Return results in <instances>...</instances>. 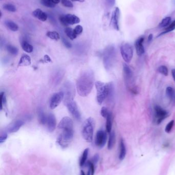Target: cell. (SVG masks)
Listing matches in <instances>:
<instances>
[{"label": "cell", "mask_w": 175, "mask_h": 175, "mask_svg": "<svg viewBox=\"0 0 175 175\" xmlns=\"http://www.w3.org/2000/svg\"><path fill=\"white\" fill-rule=\"evenodd\" d=\"M62 42H63V44L64 45V46L66 48H70L72 47V45L71 43L65 38H62Z\"/></svg>", "instance_id": "bcb514c9"}, {"label": "cell", "mask_w": 175, "mask_h": 175, "mask_svg": "<svg viewBox=\"0 0 175 175\" xmlns=\"http://www.w3.org/2000/svg\"><path fill=\"white\" fill-rule=\"evenodd\" d=\"M95 86L96 90V100L98 103L101 105L107 97L109 89L108 84L97 81L95 82Z\"/></svg>", "instance_id": "277c9868"}, {"label": "cell", "mask_w": 175, "mask_h": 175, "mask_svg": "<svg viewBox=\"0 0 175 175\" xmlns=\"http://www.w3.org/2000/svg\"><path fill=\"white\" fill-rule=\"evenodd\" d=\"M166 95L171 102L175 104V90L171 86H168L166 89Z\"/></svg>", "instance_id": "cb8c5ba5"}, {"label": "cell", "mask_w": 175, "mask_h": 175, "mask_svg": "<svg viewBox=\"0 0 175 175\" xmlns=\"http://www.w3.org/2000/svg\"><path fill=\"white\" fill-rule=\"evenodd\" d=\"M120 14V11L118 7H116L113 11L111 18L110 24L112 25L114 29L117 31L119 30V20Z\"/></svg>", "instance_id": "5bb4252c"}, {"label": "cell", "mask_w": 175, "mask_h": 175, "mask_svg": "<svg viewBox=\"0 0 175 175\" xmlns=\"http://www.w3.org/2000/svg\"><path fill=\"white\" fill-rule=\"evenodd\" d=\"M94 84V75L93 71L87 70L82 72L76 80V88L78 93L82 97L90 94Z\"/></svg>", "instance_id": "6da1fadb"}, {"label": "cell", "mask_w": 175, "mask_h": 175, "mask_svg": "<svg viewBox=\"0 0 175 175\" xmlns=\"http://www.w3.org/2000/svg\"><path fill=\"white\" fill-rule=\"evenodd\" d=\"M83 27L81 25H77L74 29V33L76 36H78V35H80V34L82 33L83 32Z\"/></svg>", "instance_id": "60d3db41"}, {"label": "cell", "mask_w": 175, "mask_h": 175, "mask_svg": "<svg viewBox=\"0 0 175 175\" xmlns=\"http://www.w3.org/2000/svg\"><path fill=\"white\" fill-rule=\"evenodd\" d=\"M64 31L66 36H68L71 40H74L77 37V36H76V34H74V30L71 28L70 27L66 28L64 30Z\"/></svg>", "instance_id": "4dcf8cb0"}, {"label": "cell", "mask_w": 175, "mask_h": 175, "mask_svg": "<svg viewBox=\"0 0 175 175\" xmlns=\"http://www.w3.org/2000/svg\"><path fill=\"white\" fill-rule=\"evenodd\" d=\"M64 99V94L61 91L54 94L50 100V106L51 109L56 108L60 104L62 100Z\"/></svg>", "instance_id": "4fadbf2b"}, {"label": "cell", "mask_w": 175, "mask_h": 175, "mask_svg": "<svg viewBox=\"0 0 175 175\" xmlns=\"http://www.w3.org/2000/svg\"><path fill=\"white\" fill-rule=\"evenodd\" d=\"M3 8L7 11L11 12H14L16 11V6L14 5L11 4H5L3 5Z\"/></svg>", "instance_id": "74e56055"}, {"label": "cell", "mask_w": 175, "mask_h": 175, "mask_svg": "<svg viewBox=\"0 0 175 175\" xmlns=\"http://www.w3.org/2000/svg\"><path fill=\"white\" fill-rule=\"evenodd\" d=\"M108 94L107 97L110 100H112L113 97H114V86L112 84V83H108Z\"/></svg>", "instance_id": "d590c367"}, {"label": "cell", "mask_w": 175, "mask_h": 175, "mask_svg": "<svg viewBox=\"0 0 175 175\" xmlns=\"http://www.w3.org/2000/svg\"><path fill=\"white\" fill-rule=\"evenodd\" d=\"M5 25L11 31L15 32V31H18L19 30V26H18V25L10 20L5 21Z\"/></svg>", "instance_id": "484cf974"}, {"label": "cell", "mask_w": 175, "mask_h": 175, "mask_svg": "<svg viewBox=\"0 0 175 175\" xmlns=\"http://www.w3.org/2000/svg\"><path fill=\"white\" fill-rule=\"evenodd\" d=\"M46 36L52 40H58L60 39V34L56 31H48L46 33Z\"/></svg>", "instance_id": "f546056e"}, {"label": "cell", "mask_w": 175, "mask_h": 175, "mask_svg": "<svg viewBox=\"0 0 175 175\" xmlns=\"http://www.w3.org/2000/svg\"><path fill=\"white\" fill-rule=\"evenodd\" d=\"M155 112V118L156 119V124H159L165 119L168 116L167 111L162 108L159 106H155L154 107Z\"/></svg>", "instance_id": "7c38bea8"}, {"label": "cell", "mask_w": 175, "mask_h": 175, "mask_svg": "<svg viewBox=\"0 0 175 175\" xmlns=\"http://www.w3.org/2000/svg\"><path fill=\"white\" fill-rule=\"evenodd\" d=\"M175 29V20L173 22L171 23V24L169 25L167 28L165 30V31L162 33H160L159 35L158 36H162V35H163L164 34H166V33H168V32H170L171 31H173L174 29Z\"/></svg>", "instance_id": "836d02e7"}, {"label": "cell", "mask_w": 175, "mask_h": 175, "mask_svg": "<svg viewBox=\"0 0 175 175\" xmlns=\"http://www.w3.org/2000/svg\"><path fill=\"white\" fill-rule=\"evenodd\" d=\"M59 20L61 24L64 26H68L70 25L76 24L80 22V19L77 16L72 14L61 15L59 17Z\"/></svg>", "instance_id": "52a82bcc"}, {"label": "cell", "mask_w": 175, "mask_h": 175, "mask_svg": "<svg viewBox=\"0 0 175 175\" xmlns=\"http://www.w3.org/2000/svg\"><path fill=\"white\" fill-rule=\"evenodd\" d=\"M94 122V120L92 118L89 117L86 120L83 124L82 136L87 142H92L93 140Z\"/></svg>", "instance_id": "3957f363"}, {"label": "cell", "mask_w": 175, "mask_h": 175, "mask_svg": "<svg viewBox=\"0 0 175 175\" xmlns=\"http://www.w3.org/2000/svg\"><path fill=\"white\" fill-rule=\"evenodd\" d=\"M116 60V50L113 46L106 48L103 53V62L104 68L109 71L112 68Z\"/></svg>", "instance_id": "7a4b0ae2"}, {"label": "cell", "mask_w": 175, "mask_h": 175, "mask_svg": "<svg viewBox=\"0 0 175 175\" xmlns=\"http://www.w3.org/2000/svg\"><path fill=\"white\" fill-rule=\"evenodd\" d=\"M32 62L30 57L27 54H24L20 58L18 66H30Z\"/></svg>", "instance_id": "44dd1931"}, {"label": "cell", "mask_w": 175, "mask_h": 175, "mask_svg": "<svg viewBox=\"0 0 175 175\" xmlns=\"http://www.w3.org/2000/svg\"><path fill=\"white\" fill-rule=\"evenodd\" d=\"M21 46L23 50L27 53H31L34 50V48L32 45L30 44L28 42L25 40H23L21 42Z\"/></svg>", "instance_id": "4316f807"}, {"label": "cell", "mask_w": 175, "mask_h": 175, "mask_svg": "<svg viewBox=\"0 0 175 175\" xmlns=\"http://www.w3.org/2000/svg\"><path fill=\"white\" fill-rule=\"evenodd\" d=\"M107 139V136L106 132L103 130H99L97 132L95 138V144L100 148L105 146Z\"/></svg>", "instance_id": "30bf717a"}, {"label": "cell", "mask_w": 175, "mask_h": 175, "mask_svg": "<svg viewBox=\"0 0 175 175\" xmlns=\"http://www.w3.org/2000/svg\"><path fill=\"white\" fill-rule=\"evenodd\" d=\"M80 175H86L84 173V172L83 171H81V173H80Z\"/></svg>", "instance_id": "db71d44e"}, {"label": "cell", "mask_w": 175, "mask_h": 175, "mask_svg": "<svg viewBox=\"0 0 175 175\" xmlns=\"http://www.w3.org/2000/svg\"><path fill=\"white\" fill-rule=\"evenodd\" d=\"M41 4L43 6L49 8H54L56 7V5L52 2L50 0H40Z\"/></svg>", "instance_id": "e575fe53"}, {"label": "cell", "mask_w": 175, "mask_h": 175, "mask_svg": "<svg viewBox=\"0 0 175 175\" xmlns=\"http://www.w3.org/2000/svg\"><path fill=\"white\" fill-rule=\"evenodd\" d=\"M89 152V149H86L83 152L82 155L81 156V158L80 160V166L81 167L84 166L86 162V160L88 159V155Z\"/></svg>", "instance_id": "f1b7e54d"}, {"label": "cell", "mask_w": 175, "mask_h": 175, "mask_svg": "<svg viewBox=\"0 0 175 175\" xmlns=\"http://www.w3.org/2000/svg\"><path fill=\"white\" fill-rule=\"evenodd\" d=\"M32 15L42 22H45L47 19V14L40 9H37L34 10Z\"/></svg>", "instance_id": "d6986e66"}, {"label": "cell", "mask_w": 175, "mask_h": 175, "mask_svg": "<svg viewBox=\"0 0 175 175\" xmlns=\"http://www.w3.org/2000/svg\"><path fill=\"white\" fill-rule=\"evenodd\" d=\"M87 164H88V175H94V163H92L91 161H88Z\"/></svg>", "instance_id": "f35d334b"}, {"label": "cell", "mask_w": 175, "mask_h": 175, "mask_svg": "<svg viewBox=\"0 0 175 175\" xmlns=\"http://www.w3.org/2000/svg\"><path fill=\"white\" fill-rule=\"evenodd\" d=\"M144 40V37H141V38H139L136 41L135 48L136 49V52H137L138 56H142L145 52V49H144L143 45Z\"/></svg>", "instance_id": "ac0fdd59"}, {"label": "cell", "mask_w": 175, "mask_h": 175, "mask_svg": "<svg viewBox=\"0 0 175 175\" xmlns=\"http://www.w3.org/2000/svg\"><path fill=\"white\" fill-rule=\"evenodd\" d=\"M64 74H65L64 71H62L61 70L57 71L54 75V80H53L54 84L56 85L59 84L61 82V80L63 79Z\"/></svg>", "instance_id": "7402d4cb"}, {"label": "cell", "mask_w": 175, "mask_h": 175, "mask_svg": "<svg viewBox=\"0 0 175 175\" xmlns=\"http://www.w3.org/2000/svg\"><path fill=\"white\" fill-rule=\"evenodd\" d=\"M120 52L124 60L127 63H130L133 56V49L130 44L125 43L120 47Z\"/></svg>", "instance_id": "ba28073f"}, {"label": "cell", "mask_w": 175, "mask_h": 175, "mask_svg": "<svg viewBox=\"0 0 175 175\" xmlns=\"http://www.w3.org/2000/svg\"><path fill=\"white\" fill-rule=\"evenodd\" d=\"M116 143V134L114 131H112L110 133V136L108 141L107 147L108 150H112L114 148Z\"/></svg>", "instance_id": "603a6c76"}, {"label": "cell", "mask_w": 175, "mask_h": 175, "mask_svg": "<svg viewBox=\"0 0 175 175\" xmlns=\"http://www.w3.org/2000/svg\"><path fill=\"white\" fill-rule=\"evenodd\" d=\"M109 113H110V112L108 111V109L106 107L103 106L101 110V115L103 117H107Z\"/></svg>", "instance_id": "ee69618b"}, {"label": "cell", "mask_w": 175, "mask_h": 175, "mask_svg": "<svg viewBox=\"0 0 175 175\" xmlns=\"http://www.w3.org/2000/svg\"><path fill=\"white\" fill-rule=\"evenodd\" d=\"M106 118V130L108 133H110L112 132V113L110 112Z\"/></svg>", "instance_id": "d4e9b609"}, {"label": "cell", "mask_w": 175, "mask_h": 175, "mask_svg": "<svg viewBox=\"0 0 175 175\" xmlns=\"http://www.w3.org/2000/svg\"><path fill=\"white\" fill-rule=\"evenodd\" d=\"M174 124V120H172L170 122L168 123V124H167L165 129V131L166 133H169L171 132V131L172 130L173 126Z\"/></svg>", "instance_id": "b9f144b4"}, {"label": "cell", "mask_w": 175, "mask_h": 175, "mask_svg": "<svg viewBox=\"0 0 175 175\" xmlns=\"http://www.w3.org/2000/svg\"><path fill=\"white\" fill-rule=\"evenodd\" d=\"M65 106H67L70 113L74 118H76L78 120L81 119V114L80 113L78 107L77 106V104L74 101H70L65 104Z\"/></svg>", "instance_id": "8fae6325"}, {"label": "cell", "mask_w": 175, "mask_h": 175, "mask_svg": "<svg viewBox=\"0 0 175 175\" xmlns=\"http://www.w3.org/2000/svg\"><path fill=\"white\" fill-rule=\"evenodd\" d=\"M158 71L159 72L165 76H167L168 74V70L165 66H161L158 68Z\"/></svg>", "instance_id": "ab89813d"}, {"label": "cell", "mask_w": 175, "mask_h": 175, "mask_svg": "<svg viewBox=\"0 0 175 175\" xmlns=\"http://www.w3.org/2000/svg\"><path fill=\"white\" fill-rule=\"evenodd\" d=\"M7 138V134L6 133H4L1 134L0 136V143H2L3 142H4L5 141Z\"/></svg>", "instance_id": "7dc6e473"}, {"label": "cell", "mask_w": 175, "mask_h": 175, "mask_svg": "<svg viewBox=\"0 0 175 175\" xmlns=\"http://www.w3.org/2000/svg\"><path fill=\"white\" fill-rule=\"evenodd\" d=\"M123 74L126 85L127 87L130 89L132 88L131 86L132 85V78H133V73L130 67L124 63L123 65Z\"/></svg>", "instance_id": "9c48e42d"}, {"label": "cell", "mask_w": 175, "mask_h": 175, "mask_svg": "<svg viewBox=\"0 0 175 175\" xmlns=\"http://www.w3.org/2000/svg\"><path fill=\"white\" fill-rule=\"evenodd\" d=\"M172 21V19L169 16H167L164 18L162 20L161 22L159 25V27L160 28H164L168 26L170 24Z\"/></svg>", "instance_id": "1f68e13d"}, {"label": "cell", "mask_w": 175, "mask_h": 175, "mask_svg": "<svg viewBox=\"0 0 175 175\" xmlns=\"http://www.w3.org/2000/svg\"><path fill=\"white\" fill-rule=\"evenodd\" d=\"M153 36L152 34H150L148 37V42H150L152 41V40H153Z\"/></svg>", "instance_id": "c3c4849f"}, {"label": "cell", "mask_w": 175, "mask_h": 175, "mask_svg": "<svg viewBox=\"0 0 175 175\" xmlns=\"http://www.w3.org/2000/svg\"><path fill=\"white\" fill-rule=\"evenodd\" d=\"M38 117L39 121L40 122L41 124L44 125L47 124V116L46 115L42 109L39 110Z\"/></svg>", "instance_id": "83f0119b"}, {"label": "cell", "mask_w": 175, "mask_h": 175, "mask_svg": "<svg viewBox=\"0 0 175 175\" xmlns=\"http://www.w3.org/2000/svg\"><path fill=\"white\" fill-rule=\"evenodd\" d=\"M62 132L57 138V142L62 148H66L72 142L74 137L73 129L62 130Z\"/></svg>", "instance_id": "5b68a950"}, {"label": "cell", "mask_w": 175, "mask_h": 175, "mask_svg": "<svg viewBox=\"0 0 175 175\" xmlns=\"http://www.w3.org/2000/svg\"><path fill=\"white\" fill-rule=\"evenodd\" d=\"M172 74L173 79L174 80V81H175V69H173L172 70Z\"/></svg>", "instance_id": "681fc988"}, {"label": "cell", "mask_w": 175, "mask_h": 175, "mask_svg": "<svg viewBox=\"0 0 175 175\" xmlns=\"http://www.w3.org/2000/svg\"><path fill=\"white\" fill-rule=\"evenodd\" d=\"M45 60H46L48 62H51V60H50V58L48 56H45Z\"/></svg>", "instance_id": "816d5d0a"}, {"label": "cell", "mask_w": 175, "mask_h": 175, "mask_svg": "<svg viewBox=\"0 0 175 175\" xmlns=\"http://www.w3.org/2000/svg\"><path fill=\"white\" fill-rule=\"evenodd\" d=\"M73 2H84L85 1V0H71Z\"/></svg>", "instance_id": "f5cc1de1"}, {"label": "cell", "mask_w": 175, "mask_h": 175, "mask_svg": "<svg viewBox=\"0 0 175 175\" xmlns=\"http://www.w3.org/2000/svg\"><path fill=\"white\" fill-rule=\"evenodd\" d=\"M24 124V122L22 120H19L16 121L8 126L7 132L9 133H16L19 130Z\"/></svg>", "instance_id": "e0dca14e"}, {"label": "cell", "mask_w": 175, "mask_h": 175, "mask_svg": "<svg viewBox=\"0 0 175 175\" xmlns=\"http://www.w3.org/2000/svg\"><path fill=\"white\" fill-rule=\"evenodd\" d=\"M6 49L7 51L12 55L16 56L18 54L19 50L17 47L14 46H12L11 45H8L6 46Z\"/></svg>", "instance_id": "d6a6232c"}, {"label": "cell", "mask_w": 175, "mask_h": 175, "mask_svg": "<svg viewBox=\"0 0 175 175\" xmlns=\"http://www.w3.org/2000/svg\"><path fill=\"white\" fill-rule=\"evenodd\" d=\"M62 89V92L64 94L63 100L65 105L70 101L74 100L75 95V90L72 83L70 82H65Z\"/></svg>", "instance_id": "8992f818"}, {"label": "cell", "mask_w": 175, "mask_h": 175, "mask_svg": "<svg viewBox=\"0 0 175 175\" xmlns=\"http://www.w3.org/2000/svg\"><path fill=\"white\" fill-rule=\"evenodd\" d=\"M126 155V148L125 144L123 139L120 140L119 144V159L120 160H123L125 158Z\"/></svg>", "instance_id": "ffe728a7"}, {"label": "cell", "mask_w": 175, "mask_h": 175, "mask_svg": "<svg viewBox=\"0 0 175 175\" xmlns=\"http://www.w3.org/2000/svg\"><path fill=\"white\" fill-rule=\"evenodd\" d=\"M58 129L63 130L65 129H73V121L70 118L68 117H63L58 126Z\"/></svg>", "instance_id": "9a60e30c"}, {"label": "cell", "mask_w": 175, "mask_h": 175, "mask_svg": "<svg viewBox=\"0 0 175 175\" xmlns=\"http://www.w3.org/2000/svg\"><path fill=\"white\" fill-rule=\"evenodd\" d=\"M61 3L64 6L68 8H72L74 7L73 4L70 0H61Z\"/></svg>", "instance_id": "7bdbcfd3"}, {"label": "cell", "mask_w": 175, "mask_h": 175, "mask_svg": "<svg viewBox=\"0 0 175 175\" xmlns=\"http://www.w3.org/2000/svg\"><path fill=\"white\" fill-rule=\"evenodd\" d=\"M50 1L54 3V4H59L60 2V0H50Z\"/></svg>", "instance_id": "f907efd6"}, {"label": "cell", "mask_w": 175, "mask_h": 175, "mask_svg": "<svg viewBox=\"0 0 175 175\" xmlns=\"http://www.w3.org/2000/svg\"><path fill=\"white\" fill-rule=\"evenodd\" d=\"M0 108H1V110H2L3 108V106L4 105H6V96H5V94L4 92H2L0 94Z\"/></svg>", "instance_id": "8d00e7d4"}, {"label": "cell", "mask_w": 175, "mask_h": 175, "mask_svg": "<svg viewBox=\"0 0 175 175\" xmlns=\"http://www.w3.org/2000/svg\"><path fill=\"white\" fill-rule=\"evenodd\" d=\"M116 3V0H105V3L107 6L109 8H112L114 6Z\"/></svg>", "instance_id": "f6af8a7d"}, {"label": "cell", "mask_w": 175, "mask_h": 175, "mask_svg": "<svg viewBox=\"0 0 175 175\" xmlns=\"http://www.w3.org/2000/svg\"><path fill=\"white\" fill-rule=\"evenodd\" d=\"M47 129L50 132H53L56 128V121L55 116L53 114H50L47 116Z\"/></svg>", "instance_id": "2e32d148"}]
</instances>
